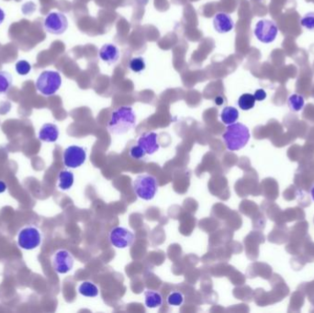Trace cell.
Instances as JSON below:
<instances>
[{"instance_id":"cell-30","label":"cell","mask_w":314,"mask_h":313,"mask_svg":"<svg viewBox=\"0 0 314 313\" xmlns=\"http://www.w3.org/2000/svg\"><path fill=\"white\" fill-rule=\"evenodd\" d=\"M310 195H311L312 200H313L314 201V186H312V187H311V190H310Z\"/></svg>"},{"instance_id":"cell-13","label":"cell","mask_w":314,"mask_h":313,"mask_svg":"<svg viewBox=\"0 0 314 313\" xmlns=\"http://www.w3.org/2000/svg\"><path fill=\"white\" fill-rule=\"evenodd\" d=\"M60 131L53 123H45L39 131V139L44 143H55L59 138Z\"/></svg>"},{"instance_id":"cell-10","label":"cell","mask_w":314,"mask_h":313,"mask_svg":"<svg viewBox=\"0 0 314 313\" xmlns=\"http://www.w3.org/2000/svg\"><path fill=\"white\" fill-rule=\"evenodd\" d=\"M109 241L114 247L119 249L130 247L133 241L134 234L123 227H115L109 232Z\"/></svg>"},{"instance_id":"cell-29","label":"cell","mask_w":314,"mask_h":313,"mask_svg":"<svg viewBox=\"0 0 314 313\" xmlns=\"http://www.w3.org/2000/svg\"><path fill=\"white\" fill-rule=\"evenodd\" d=\"M5 19V12L2 10V9H0V25L3 23Z\"/></svg>"},{"instance_id":"cell-26","label":"cell","mask_w":314,"mask_h":313,"mask_svg":"<svg viewBox=\"0 0 314 313\" xmlns=\"http://www.w3.org/2000/svg\"><path fill=\"white\" fill-rule=\"evenodd\" d=\"M301 26L304 27L309 31H314V12L306 14L304 17L301 18Z\"/></svg>"},{"instance_id":"cell-14","label":"cell","mask_w":314,"mask_h":313,"mask_svg":"<svg viewBox=\"0 0 314 313\" xmlns=\"http://www.w3.org/2000/svg\"><path fill=\"white\" fill-rule=\"evenodd\" d=\"M100 57L108 65H114L120 58V51L114 44H105L100 50Z\"/></svg>"},{"instance_id":"cell-1","label":"cell","mask_w":314,"mask_h":313,"mask_svg":"<svg viewBox=\"0 0 314 313\" xmlns=\"http://www.w3.org/2000/svg\"><path fill=\"white\" fill-rule=\"evenodd\" d=\"M136 125V115L131 107L123 106L112 111L108 130L114 135L125 134Z\"/></svg>"},{"instance_id":"cell-28","label":"cell","mask_w":314,"mask_h":313,"mask_svg":"<svg viewBox=\"0 0 314 313\" xmlns=\"http://www.w3.org/2000/svg\"><path fill=\"white\" fill-rule=\"evenodd\" d=\"M6 190H7V185L5 184V182L0 180V194L6 191Z\"/></svg>"},{"instance_id":"cell-17","label":"cell","mask_w":314,"mask_h":313,"mask_svg":"<svg viewBox=\"0 0 314 313\" xmlns=\"http://www.w3.org/2000/svg\"><path fill=\"white\" fill-rule=\"evenodd\" d=\"M221 119L224 124L231 125L239 119V111L234 107H225L221 114Z\"/></svg>"},{"instance_id":"cell-15","label":"cell","mask_w":314,"mask_h":313,"mask_svg":"<svg viewBox=\"0 0 314 313\" xmlns=\"http://www.w3.org/2000/svg\"><path fill=\"white\" fill-rule=\"evenodd\" d=\"M145 306L150 309H156L163 304V297L160 292L155 290H145L144 292Z\"/></svg>"},{"instance_id":"cell-20","label":"cell","mask_w":314,"mask_h":313,"mask_svg":"<svg viewBox=\"0 0 314 313\" xmlns=\"http://www.w3.org/2000/svg\"><path fill=\"white\" fill-rule=\"evenodd\" d=\"M256 101H257V100L254 99V96H253V95L249 94V93H246V94H244V95H242V96L239 97L238 105H239L241 109H243V110H249V109H253V107H254Z\"/></svg>"},{"instance_id":"cell-27","label":"cell","mask_w":314,"mask_h":313,"mask_svg":"<svg viewBox=\"0 0 314 313\" xmlns=\"http://www.w3.org/2000/svg\"><path fill=\"white\" fill-rule=\"evenodd\" d=\"M254 99L258 101H262V100H266V93L264 89H258L254 93Z\"/></svg>"},{"instance_id":"cell-25","label":"cell","mask_w":314,"mask_h":313,"mask_svg":"<svg viewBox=\"0 0 314 313\" xmlns=\"http://www.w3.org/2000/svg\"><path fill=\"white\" fill-rule=\"evenodd\" d=\"M129 153H130V156L132 159H135V160L144 159V157L146 155L145 151L138 144L131 146V148H130V151H129Z\"/></svg>"},{"instance_id":"cell-18","label":"cell","mask_w":314,"mask_h":313,"mask_svg":"<svg viewBox=\"0 0 314 313\" xmlns=\"http://www.w3.org/2000/svg\"><path fill=\"white\" fill-rule=\"evenodd\" d=\"M78 292L84 297L95 298L99 296V288L94 283L90 281H84L79 285Z\"/></svg>"},{"instance_id":"cell-3","label":"cell","mask_w":314,"mask_h":313,"mask_svg":"<svg viewBox=\"0 0 314 313\" xmlns=\"http://www.w3.org/2000/svg\"><path fill=\"white\" fill-rule=\"evenodd\" d=\"M61 86V74L56 71H44L36 80V88L44 96L54 95Z\"/></svg>"},{"instance_id":"cell-11","label":"cell","mask_w":314,"mask_h":313,"mask_svg":"<svg viewBox=\"0 0 314 313\" xmlns=\"http://www.w3.org/2000/svg\"><path fill=\"white\" fill-rule=\"evenodd\" d=\"M137 144L144 149L148 155H152L160 148V144L158 143V134L153 131L141 135L137 141Z\"/></svg>"},{"instance_id":"cell-23","label":"cell","mask_w":314,"mask_h":313,"mask_svg":"<svg viewBox=\"0 0 314 313\" xmlns=\"http://www.w3.org/2000/svg\"><path fill=\"white\" fill-rule=\"evenodd\" d=\"M129 66H130L131 71H133L134 73H140V72L144 71L145 69V66H146L144 58H142V57L132 58L130 61Z\"/></svg>"},{"instance_id":"cell-2","label":"cell","mask_w":314,"mask_h":313,"mask_svg":"<svg viewBox=\"0 0 314 313\" xmlns=\"http://www.w3.org/2000/svg\"><path fill=\"white\" fill-rule=\"evenodd\" d=\"M248 127L243 123H232L228 125L223 134V139L229 151L234 152L244 148L250 140Z\"/></svg>"},{"instance_id":"cell-4","label":"cell","mask_w":314,"mask_h":313,"mask_svg":"<svg viewBox=\"0 0 314 313\" xmlns=\"http://www.w3.org/2000/svg\"><path fill=\"white\" fill-rule=\"evenodd\" d=\"M133 190L140 199L152 200L156 195L158 183L155 177L152 174H143L137 175L133 181Z\"/></svg>"},{"instance_id":"cell-24","label":"cell","mask_w":314,"mask_h":313,"mask_svg":"<svg viewBox=\"0 0 314 313\" xmlns=\"http://www.w3.org/2000/svg\"><path fill=\"white\" fill-rule=\"evenodd\" d=\"M16 71L19 75H27L31 71V65L26 60H19L15 66Z\"/></svg>"},{"instance_id":"cell-6","label":"cell","mask_w":314,"mask_h":313,"mask_svg":"<svg viewBox=\"0 0 314 313\" xmlns=\"http://www.w3.org/2000/svg\"><path fill=\"white\" fill-rule=\"evenodd\" d=\"M44 29L53 35H61L68 28V21L65 14L61 12H51L44 19Z\"/></svg>"},{"instance_id":"cell-5","label":"cell","mask_w":314,"mask_h":313,"mask_svg":"<svg viewBox=\"0 0 314 313\" xmlns=\"http://www.w3.org/2000/svg\"><path fill=\"white\" fill-rule=\"evenodd\" d=\"M42 243V233L38 228L34 226L25 227L22 229L17 234V244L18 246L31 251L39 247Z\"/></svg>"},{"instance_id":"cell-19","label":"cell","mask_w":314,"mask_h":313,"mask_svg":"<svg viewBox=\"0 0 314 313\" xmlns=\"http://www.w3.org/2000/svg\"><path fill=\"white\" fill-rule=\"evenodd\" d=\"M12 75L7 71H0V95L6 94L12 87Z\"/></svg>"},{"instance_id":"cell-12","label":"cell","mask_w":314,"mask_h":313,"mask_svg":"<svg viewBox=\"0 0 314 313\" xmlns=\"http://www.w3.org/2000/svg\"><path fill=\"white\" fill-rule=\"evenodd\" d=\"M213 26L219 33H227L233 29L234 23L228 14L219 13L214 17Z\"/></svg>"},{"instance_id":"cell-8","label":"cell","mask_w":314,"mask_h":313,"mask_svg":"<svg viewBox=\"0 0 314 313\" xmlns=\"http://www.w3.org/2000/svg\"><path fill=\"white\" fill-rule=\"evenodd\" d=\"M87 159L86 150L78 145H71L64 151L63 161L68 168H78Z\"/></svg>"},{"instance_id":"cell-7","label":"cell","mask_w":314,"mask_h":313,"mask_svg":"<svg viewBox=\"0 0 314 313\" xmlns=\"http://www.w3.org/2000/svg\"><path fill=\"white\" fill-rule=\"evenodd\" d=\"M279 33V28L276 23L269 19H262L257 23L254 35L263 44H270L275 41Z\"/></svg>"},{"instance_id":"cell-22","label":"cell","mask_w":314,"mask_h":313,"mask_svg":"<svg viewBox=\"0 0 314 313\" xmlns=\"http://www.w3.org/2000/svg\"><path fill=\"white\" fill-rule=\"evenodd\" d=\"M166 301H167L168 305H170V306L179 307V306H181V305L183 304V294H182L181 292L179 291L172 292V293H170V294L168 295V297H167Z\"/></svg>"},{"instance_id":"cell-16","label":"cell","mask_w":314,"mask_h":313,"mask_svg":"<svg viewBox=\"0 0 314 313\" xmlns=\"http://www.w3.org/2000/svg\"><path fill=\"white\" fill-rule=\"evenodd\" d=\"M58 187L61 190H69L74 185V174L67 170H63L58 175Z\"/></svg>"},{"instance_id":"cell-9","label":"cell","mask_w":314,"mask_h":313,"mask_svg":"<svg viewBox=\"0 0 314 313\" xmlns=\"http://www.w3.org/2000/svg\"><path fill=\"white\" fill-rule=\"evenodd\" d=\"M74 257L66 250L54 252L52 258V267L58 274H67L74 267Z\"/></svg>"},{"instance_id":"cell-21","label":"cell","mask_w":314,"mask_h":313,"mask_svg":"<svg viewBox=\"0 0 314 313\" xmlns=\"http://www.w3.org/2000/svg\"><path fill=\"white\" fill-rule=\"evenodd\" d=\"M304 104H305V101H304L303 96H301V95L293 94L288 99V107H289V109H291L292 111H295V112L301 111V109H303Z\"/></svg>"}]
</instances>
